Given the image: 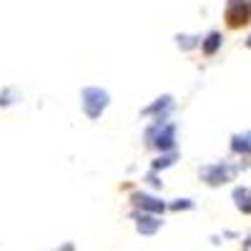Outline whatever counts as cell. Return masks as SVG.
I'll list each match as a JSON object with an SVG mask.
<instances>
[{"mask_svg":"<svg viewBox=\"0 0 251 251\" xmlns=\"http://www.w3.org/2000/svg\"><path fill=\"white\" fill-rule=\"evenodd\" d=\"M231 151L234 153H241V156H251V143H249L246 133L244 136H239V133L231 136Z\"/></svg>","mask_w":251,"mask_h":251,"instance_id":"10","label":"cell"},{"mask_svg":"<svg viewBox=\"0 0 251 251\" xmlns=\"http://www.w3.org/2000/svg\"><path fill=\"white\" fill-rule=\"evenodd\" d=\"M241 251H251V236H249V239H244V244H241Z\"/></svg>","mask_w":251,"mask_h":251,"instance_id":"15","label":"cell"},{"mask_svg":"<svg viewBox=\"0 0 251 251\" xmlns=\"http://www.w3.org/2000/svg\"><path fill=\"white\" fill-rule=\"evenodd\" d=\"M146 146L163 151H174L176 149V123L166 121V118H156V123L146 131Z\"/></svg>","mask_w":251,"mask_h":251,"instance_id":"1","label":"cell"},{"mask_svg":"<svg viewBox=\"0 0 251 251\" xmlns=\"http://www.w3.org/2000/svg\"><path fill=\"white\" fill-rule=\"evenodd\" d=\"M158 228H161V219H158V214H149V211L136 214V231H138L141 236H153Z\"/></svg>","mask_w":251,"mask_h":251,"instance_id":"6","label":"cell"},{"mask_svg":"<svg viewBox=\"0 0 251 251\" xmlns=\"http://www.w3.org/2000/svg\"><path fill=\"white\" fill-rule=\"evenodd\" d=\"M131 201H133L136 208H141V211H149V214H163L166 208H169L161 199H156V196H151V194H141V191L131 194Z\"/></svg>","mask_w":251,"mask_h":251,"instance_id":"5","label":"cell"},{"mask_svg":"<svg viewBox=\"0 0 251 251\" xmlns=\"http://www.w3.org/2000/svg\"><path fill=\"white\" fill-rule=\"evenodd\" d=\"M201 35H176V43L181 50H194L196 46H201Z\"/></svg>","mask_w":251,"mask_h":251,"instance_id":"12","label":"cell"},{"mask_svg":"<svg viewBox=\"0 0 251 251\" xmlns=\"http://www.w3.org/2000/svg\"><path fill=\"white\" fill-rule=\"evenodd\" d=\"M239 174V166H234V163H228V161H219V163H208V166H203V169L199 171V176H201V181L206 183V186H224V183H228V181H234V176Z\"/></svg>","mask_w":251,"mask_h":251,"instance_id":"3","label":"cell"},{"mask_svg":"<svg viewBox=\"0 0 251 251\" xmlns=\"http://www.w3.org/2000/svg\"><path fill=\"white\" fill-rule=\"evenodd\" d=\"M246 138H249V143H251V131H249V133H246Z\"/></svg>","mask_w":251,"mask_h":251,"instance_id":"18","label":"cell"},{"mask_svg":"<svg viewBox=\"0 0 251 251\" xmlns=\"http://www.w3.org/2000/svg\"><path fill=\"white\" fill-rule=\"evenodd\" d=\"M224 20L231 30H239L244 25H249L251 20V0H228L226 10H224Z\"/></svg>","mask_w":251,"mask_h":251,"instance_id":"4","label":"cell"},{"mask_svg":"<svg viewBox=\"0 0 251 251\" xmlns=\"http://www.w3.org/2000/svg\"><path fill=\"white\" fill-rule=\"evenodd\" d=\"M60 251H75V246H73V241H68V244H63V246H60Z\"/></svg>","mask_w":251,"mask_h":251,"instance_id":"16","label":"cell"},{"mask_svg":"<svg viewBox=\"0 0 251 251\" xmlns=\"http://www.w3.org/2000/svg\"><path fill=\"white\" fill-rule=\"evenodd\" d=\"M231 199H234V203H236V208H239L241 214H251V188L236 186L234 194H231Z\"/></svg>","mask_w":251,"mask_h":251,"instance_id":"8","label":"cell"},{"mask_svg":"<svg viewBox=\"0 0 251 251\" xmlns=\"http://www.w3.org/2000/svg\"><path fill=\"white\" fill-rule=\"evenodd\" d=\"M221 43H224V38H221V33L219 30H211L203 40H201V50H203V55H216L219 53V48H221Z\"/></svg>","mask_w":251,"mask_h":251,"instance_id":"9","label":"cell"},{"mask_svg":"<svg viewBox=\"0 0 251 251\" xmlns=\"http://www.w3.org/2000/svg\"><path fill=\"white\" fill-rule=\"evenodd\" d=\"M176 158H178V153L176 151H163L153 163H151V169L153 171H161V169H169V166H174L176 163Z\"/></svg>","mask_w":251,"mask_h":251,"instance_id":"11","label":"cell"},{"mask_svg":"<svg viewBox=\"0 0 251 251\" xmlns=\"http://www.w3.org/2000/svg\"><path fill=\"white\" fill-rule=\"evenodd\" d=\"M108 103H111V96L108 91H103V88H83L80 91V106H83V113H86L91 121H98L103 116V111L108 108Z\"/></svg>","mask_w":251,"mask_h":251,"instance_id":"2","label":"cell"},{"mask_svg":"<svg viewBox=\"0 0 251 251\" xmlns=\"http://www.w3.org/2000/svg\"><path fill=\"white\" fill-rule=\"evenodd\" d=\"M174 108V96H161L156 98V103H151V106H146L141 113L143 116H156V118H166L169 116V111Z\"/></svg>","mask_w":251,"mask_h":251,"instance_id":"7","label":"cell"},{"mask_svg":"<svg viewBox=\"0 0 251 251\" xmlns=\"http://www.w3.org/2000/svg\"><path fill=\"white\" fill-rule=\"evenodd\" d=\"M246 48H251V35L246 38Z\"/></svg>","mask_w":251,"mask_h":251,"instance_id":"17","label":"cell"},{"mask_svg":"<svg viewBox=\"0 0 251 251\" xmlns=\"http://www.w3.org/2000/svg\"><path fill=\"white\" fill-rule=\"evenodd\" d=\"M146 181H149V183H151L153 188H161V186H163V181H161V178L156 176V171H151L149 176H146Z\"/></svg>","mask_w":251,"mask_h":251,"instance_id":"14","label":"cell"},{"mask_svg":"<svg viewBox=\"0 0 251 251\" xmlns=\"http://www.w3.org/2000/svg\"><path fill=\"white\" fill-rule=\"evenodd\" d=\"M194 206H196V203H194L191 199H176V201L169 203L171 211H188V208H194Z\"/></svg>","mask_w":251,"mask_h":251,"instance_id":"13","label":"cell"}]
</instances>
